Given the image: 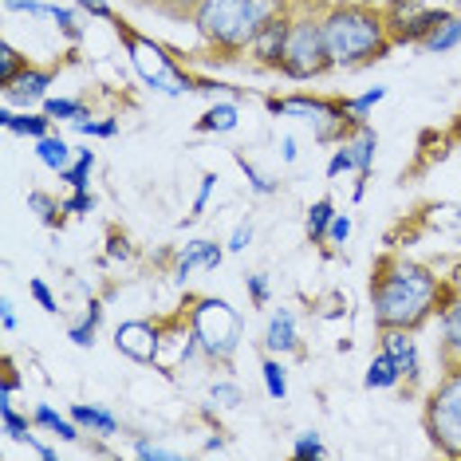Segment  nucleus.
Returning <instances> with one entry per match:
<instances>
[{
    "label": "nucleus",
    "instance_id": "f257e3e1",
    "mask_svg": "<svg viewBox=\"0 0 461 461\" xmlns=\"http://www.w3.org/2000/svg\"><path fill=\"white\" fill-rule=\"evenodd\" d=\"M442 296V280L426 265L414 260H383L371 285V303H375V328H422L429 312L438 308Z\"/></svg>",
    "mask_w": 461,
    "mask_h": 461
},
{
    "label": "nucleus",
    "instance_id": "f03ea898",
    "mask_svg": "<svg viewBox=\"0 0 461 461\" xmlns=\"http://www.w3.org/2000/svg\"><path fill=\"white\" fill-rule=\"evenodd\" d=\"M320 20L331 51V68H363L394 48L386 16L366 5H331Z\"/></svg>",
    "mask_w": 461,
    "mask_h": 461
},
{
    "label": "nucleus",
    "instance_id": "7ed1b4c3",
    "mask_svg": "<svg viewBox=\"0 0 461 461\" xmlns=\"http://www.w3.org/2000/svg\"><path fill=\"white\" fill-rule=\"evenodd\" d=\"M285 13L288 0H197L194 28L205 44L221 51H249V44Z\"/></svg>",
    "mask_w": 461,
    "mask_h": 461
},
{
    "label": "nucleus",
    "instance_id": "20e7f679",
    "mask_svg": "<svg viewBox=\"0 0 461 461\" xmlns=\"http://www.w3.org/2000/svg\"><path fill=\"white\" fill-rule=\"evenodd\" d=\"M422 426L438 454L461 457V366H446V375L429 391Z\"/></svg>",
    "mask_w": 461,
    "mask_h": 461
},
{
    "label": "nucleus",
    "instance_id": "39448f33",
    "mask_svg": "<svg viewBox=\"0 0 461 461\" xmlns=\"http://www.w3.org/2000/svg\"><path fill=\"white\" fill-rule=\"evenodd\" d=\"M240 328H245L240 312L229 300H217V296L197 300V308L190 316V331L197 339V351H202L205 359H213V363H229L237 355Z\"/></svg>",
    "mask_w": 461,
    "mask_h": 461
},
{
    "label": "nucleus",
    "instance_id": "423d86ee",
    "mask_svg": "<svg viewBox=\"0 0 461 461\" xmlns=\"http://www.w3.org/2000/svg\"><path fill=\"white\" fill-rule=\"evenodd\" d=\"M119 36H122V44H127L131 68L139 71V79L150 91H158V95H185V91H197L190 83V76L174 64L170 51H166L162 44H154L150 36H139V32H131V28H122V24H119Z\"/></svg>",
    "mask_w": 461,
    "mask_h": 461
},
{
    "label": "nucleus",
    "instance_id": "0eeeda50",
    "mask_svg": "<svg viewBox=\"0 0 461 461\" xmlns=\"http://www.w3.org/2000/svg\"><path fill=\"white\" fill-rule=\"evenodd\" d=\"M272 114H292L303 119L316 134V142H343L351 131L363 127V119H355L348 111V103L320 99V95H288V99H268Z\"/></svg>",
    "mask_w": 461,
    "mask_h": 461
},
{
    "label": "nucleus",
    "instance_id": "6e6552de",
    "mask_svg": "<svg viewBox=\"0 0 461 461\" xmlns=\"http://www.w3.org/2000/svg\"><path fill=\"white\" fill-rule=\"evenodd\" d=\"M328 68H331V51H328V40H323V20L312 13L292 16V32H288L280 71L296 83H308V79H320Z\"/></svg>",
    "mask_w": 461,
    "mask_h": 461
},
{
    "label": "nucleus",
    "instance_id": "1a4fd4ad",
    "mask_svg": "<svg viewBox=\"0 0 461 461\" xmlns=\"http://www.w3.org/2000/svg\"><path fill=\"white\" fill-rule=\"evenodd\" d=\"M375 150H379V134H375V127H366V122H363V127L351 131L348 139L339 142V150L331 154L328 177H339V174L355 170L366 182V177H371V166H375Z\"/></svg>",
    "mask_w": 461,
    "mask_h": 461
},
{
    "label": "nucleus",
    "instance_id": "9d476101",
    "mask_svg": "<svg viewBox=\"0 0 461 461\" xmlns=\"http://www.w3.org/2000/svg\"><path fill=\"white\" fill-rule=\"evenodd\" d=\"M114 348L134 363H154L158 359V348H162V335L146 320H127V323H119V331H114Z\"/></svg>",
    "mask_w": 461,
    "mask_h": 461
},
{
    "label": "nucleus",
    "instance_id": "9b49d317",
    "mask_svg": "<svg viewBox=\"0 0 461 461\" xmlns=\"http://www.w3.org/2000/svg\"><path fill=\"white\" fill-rule=\"evenodd\" d=\"M56 83V76L44 68H32L28 64L13 83H5V103H16V107H36V103H44L48 99V87Z\"/></svg>",
    "mask_w": 461,
    "mask_h": 461
},
{
    "label": "nucleus",
    "instance_id": "f8f14e48",
    "mask_svg": "<svg viewBox=\"0 0 461 461\" xmlns=\"http://www.w3.org/2000/svg\"><path fill=\"white\" fill-rule=\"evenodd\" d=\"M300 348V323H296V312L292 308H272V316L265 323V351L268 355H292Z\"/></svg>",
    "mask_w": 461,
    "mask_h": 461
},
{
    "label": "nucleus",
    "instance_id": "ddd939ff",
    "mask_svg": "<svg viewBox=\"0 0 461 461\" xmlns=\"http://www.w3.org/2000/svg\"><path fill=\"white\" fill-rule=\"evenodd\" d=\"M221 260H225V249L217 245V240H205V237L202 240H190V245H185V253L174 260V280H177V285H185V280H190L197 268L213 272Z\"/></svg>",
    "mask_w": 461,
    "mask_h": 461
},
{
    "label": "nucleus",
    "instance_id": "4468645a",
    "mask_svg": "<svg viewBox=\"0 0 461 461\" xmlns=\"http://www.w3.org/2000/svg\"><path fill=\"white\" fill-rule=\"evenodd\" d=\"M288 32H292V13H285V16L272 20L265 32H260L253 44H249V51H253L257 64L280 68V59H285V48H288Z\"/></svg>",
    "mask_w": 461,
    "mask_h": 461
},
{
    "label": "nucleus",
    "instance_id": "2eb2a0df",
    "mask_svg": "<svg viewBox=\"0 0 461 461\" xmlns=\"http://www.w3.org/2000/svg\"><path fill=\"white\" fill-rule=\"evenodd\" d=\"M383 351L391 355L398 366H402V375L411 383L418 379V343H414V335L406 328H386L383 331Z\"/></svg>",
    "mask_w": 461,
    "mask_h": 461
},
{
    "label": "nucleus",
    "instance_id": "dca6fc26",
    "mask_svg": "<svg viewBox=\"0 0 461 461\" xmlns=\"http://www.w3.org/2000/svg\"><path fill=\"white\" fill-rule=\"evenodd\" d=\"M0 127H5L8 134H24V139H44V134H51V119L44 111L40 114H32V111H13V103H5L0 107Z\"/></svg>",
    "mask_w": 461,
    "mask_h": 461
},
{
    "label": "nucleus",
    "instance_id": "f3484780",
    "mask_svg": "<svg viewBox=\"0 0 461 461\" xmlns=\"http://www.w3.org/2000/svg\"><path fill=\"white\" fill-rule=\"evenodd\" d=\"M76 422L83 426V434H95V438H114L119 434V418H114L107 406H87V402H71L68 411Z\"/></svg>",
    "mask_w": 461,
    "mask_h": 461
},
{
    "label": "nucleus",
    "instance_id": "a211bd4d",
    "mask_svg": "<svg viewBox=\"0 0 461 461\" xmlns=\"http://www.w3.org/2000/svg\"><path fill=\"white\" fill-rule=\"evenodd\" d=\"M422 51H429V56H446V51H454L461 48V16L454 13H446L442 20H438L434 28H429V36L418 44Z\"/></svg>",
    "mask_w": 461,
    "mask_h": 461
},
{
    "label": "nucleus",
    "instance_id": "6ab92c4d",
    "mask_svg": "<svg viewBox=\"0 0 461 461\" xmlns=\"http://www.w3.org/2000/svg\"><path fill=\"white\" fill-rule=\"evenodd\" d=\"M32 422L40 429H48V434H56L59 442H79V438H83V426L76 422V418H71V414L64 418L56 406H48V402H40L36 411H32Z\"/></svg>",
    "mask_w": 461,
    "mask_h": 461
},
{
    "label": "nucleus",
    "instance_id": "aec40b11",
    "mask_svg": "<svg viewBox=\"0 0 461 461\" xmlns=\"http://www.w3.org/2000/svg\"><path fill=\"white\" fill-rule=\"evenodd\" d=\"M442 363L461 366V300L442 308Z\"/></svg>",
    "mask_w": 461,
    "mask_h": 461
},
{
    "label": "nucleus",
    "instance_id": "412c9836",
    "mask_svg": "<svg viewBox=\"0 0 461 461\" xmlns=\"http://www.w3.org/2000/svg\"><path fill=\"white\" fill-rule=\"evenodd\" d=\"M76 154H79V150H71V142L59 139V134H44V139H36V158L44 162L51 174L68 170V166L76 162Z\"/></svg>",
    "mask_w": 461,
    "mask_h": 461
},
{
    "label": "nucleus",
    "instance_id": "4be33fe9",
    "mask_svg": "<svg viewBox=\"0 0 461 461\" xmlns=\"http://www.w3.org/2000/svg\"><path fill=\"white\" fill-rule=\"evenodd\" d=\"M402 379H406V375H402V366H398V363H394L386 351H379V355H375V359H371V366H366L363 386H366V391H391V386H398Z\"/></svg>",
    "mask_w": 461,
    "mask_h": 461
},
{
    "label": "nucleus",
    "instance_id": "5701e85b",
    "mask_svg": "<svg viewBox=\"0 0 461 461\" xmlns=\"http://www.w3.org/2000/svg\"><path fill=\"white\" fill-rule=\"evenodd\" d=\"M237 122H240L237 103H213V107L197 119V131L202 134H229V131H237Z\"/></svg>",
    "mask_w": 461,
    "mask_h": 461
},
{
    "label": "nucleus",
    "instance_id": "b1692460",
    "mask_svg": "<svg viewBox=\"0 0 461 461\" xmlns=\"http://www.w3.org/2000/svg\"><path fill=\"white\" fill-rule=\"evenodd\" d=\"M0 422H5V438H8V442H28V438H32V426H36L28 414L16 411L13 398H0Z\"/></svg>",
    "mask_w": 461,
    "mask_h": 461
},
{
    "label": "nucleus",
    "instance_id": "393cba45",
    "mask_svg": "<svg viewBox=\"0 0 461 461\" xmlns=\"http://www.w3.org/2000/svg\"><path fill=\"white\" fill-rule=\"evenodd\" d=\"M99 323H103V300H91L87 303V316H83L79 323H71L68 339L76 343V348H91V343H95V335H99Z\"/></svg>",
    "mask_w": 461,
    "mask_h": 461
},
{
    "label": "nucleus",
    "instance_id": "a878e982",
    "mask_svg": "<svg viewBox=\"0 0 461 461\" xmlns=\"http://www.w3.org/2000/svg\"><path fill=\"white\" fill-rule=\"evenodd\" d=\"M260 379H265L268 398L285 402V398H288V366L280 363V355H268V359L260 363Z\"/></svg>",
    "mask_w": 461,
    "mask_h": 461
},
{
    "label": "nucleus",
    "instance_id": "bb28decb",
    "mask_svg": "<svg viewBox=\"0 0 461 461\" xmlns=\"http://www.w3.org/2000/svg\"><path fill=\"white\" fill-rule=\"evenodd\" d=\"M331 217H335V202H331V197H320V202H312V209H308V240H312V245L328 240Z\"/></svg>",
    "mask_w": 461,
    "mask_h": 461
},
{
    "label": "nucleus",
    "instance_id": "cd10ccee",
    "mask_svg": "<svg viewBox=\"0 0 461 461\" xmlns=\"http://www.w3.org/2000/svg\"><path fill=\"white\" fill-rule=\"evenodd\" d=\"M28 209H32V213L40 217V221L51 225V229H56L59 221H64V213H68L64 202H56V197L44 194V190H32V194H28Z\"/></svg>",
    "mask_w": 461,
    "mask_h": 461
},
{
    "label": "nucleus",
    "instance_id": "c85d7f7f",
    "mask_svg": "<svg viewBox=\"0 0 461 461\" xmlns=\"http://www.w3.org/2000/svg\"><path fill=\"white\" fill-rule=\"evenodd\" d=\"M91 170H95V150H79L76 154V162L68 166V170H59V182H68L71 190H87V177H91Z\"/></svg>",
    "mask_w": 461,
    "mask_h": 461
},
{
    "label": "nucleus",
    "instance_id": "c756f323",
    "mask_svg": "<svg viewBox=\"0 0 461 461\" xmlns=\"http://www.w3.org/2000/svg\"><path fill=\"white\" fill-rule=\"evenodd\" d=\"M44 114L51 122H76V119H83L87 114V107H83V99H71V95H48L44 99Z\"/></svg>",
    "mask_w": 461,
    "mask_h": 461
},
{
    "label": "nucleus",
    "instance_id": "7c9ffc66",
    "mask_svg": "<svg viewBox=\"0 0 461 461\" xmlns=\"http://www.w3.org/2000/svg\"><path fill=\"white\" fill-rule=\"evenodd\" d=\"M233 158H237V166H240V174H245L249 177V190H253V194H260V197H272V194H276L280 190V182H276V177H268V174H260L257 170V166L253 162H249L245 158V154H233Z\"/></svg>",
    "mask_w": 461,
    "mask_h": 461
},
{
    "label": "nucleus",
    "instance_id": "2f4dec72",
    "mask_svg": "<svg viewBox=\"0 0 461 461\" xmlns=\"http://www.w3.org/2000/svg\"><path fill=\"white\" fill-rule=\"evenodd\" d=\"M209 398H213L221 411H237V406L245 402V391H240L233 379H217L213 386H209Z\"/></svg>",
    "mask_w": 461,
    "mask_h": 461
},
{
    "label": "nucleus",
    "instance_id": "473e14b6",
    "mask_svg": "<svg viewBox=\"0 0 461 461\" xmlns=\"http://www.w3.org/2000/svg\"><path fill=\"white\" fill-rule=\"evenodd\" d=\"M71 127L79 134H87V139H114V134H119V119H91V114H83Z\"/></svg>",
    "mask_w": 461,
    "mask_h": 461
},
{
    "label": "nucleus",
    "instance_id": "72a5a7b5",
    "mask_svg": "<svg viewBox=\"0 0 461 461\" xmlns=\"http://www.w3.org/2000/svg\"><path fill=\"white\" fill-rule=\"evenodd\" d=\"M292 457L300 461H312V457H328V446H323V438L316 429H303V434L292 442Z\"/></svg>",
    "mask_w": 461,
    "mask_h": 461
},
{
    "label": "nucleus",
    "instance_id": "f704fd0d",
    "mask_svg": "<svg viewBox=\"0 0 461 461\" xmlns=\"http://www.w3.org/2000/svg\"><path fill=\"white\" fill-rule=\"evenodd\" d=\"M24 68H28V56H20L13 44H0V87H5V83H13Z\"/></svg>",
    "mask_w": 461,
    "mask_h": 461
},
{
    "label": "nucleus",
    "instance_id": "c9c22d12",
    "mask_svg": "<svg viewBox=\"0 0 461 461\" xmlns=\"http://www.w3.org/2000/svg\"><path fill=\"white\" fill-rule=\"evenodd\" d=\"M51 20H56L59 36H68V40H71V44H79V40H83L79 16H76V13H71V8H59V5H51Z\"/></svg>",
    "mask_w": 461,
    "mask_h": 461
},
{
    "label": "nucleus",
    "instance_id": "e433bc0d",
    "mask_svg": "<svg viewBox=\"0 0 461 461\" xmlns=\"http://www.w3.org/2000/svg\"><path fill=\"white\" fill-rule=\"evenodd\" d=\"M134 457H142V461H177L182 457V449H170V446H158V442H134Z\"/></svg>",
    "mask_w": 461,
    "mask_h": 461
},
{
    "label": "nucleus",
    "instance_id": "4c0bfd02",
    "mask_svg": "<svg viewBox=\"0 0 461 461\" xmlns=\"http://www.w3.org/2000/svg\"><path fill=\"white\" fill-rule=\"evenodd\" d=\"M245 288H249V300H253V308H265V303L272 300V285H268L265 272H249Z\"/></svg>",
    "mask_w": 461,
    "mask_h": 461
},
{
    "label": "nucleus",
    "instance_id": "58836bf2",
    "mask_svg": "<svg viewBox=\"0 0 461 461\" xmlns=\"http://www.w3.org/2000/svg\"><path fill=\"white\" fill-rule=\"evenodd\" d=\"M217 182H221V177H217V174H202V190H197V197H194V213L185 217V225H190L194 217H202V213H205V205H209V197H213Z\"/></svg>",
    "mask_w": 461,
    "mask_h": 461
},
{
    "label": "nucleus",
    "instance_id": "ea45409f",
    "mask_svg": "<svg viewBox=\"0 0 461 461\" xmlns=\"http://www.w3.org/2000/svg\"><path fill=\"white\" fill-rule=\"evenodd\" d=\"M383 99H386V87H371L366 95H359V99H343V103H348V111L355 114V119H366V111H371L375 103H383Z\"/></svg>",
    "mask_w": 461,
    "mask_h": 461
},
{
    "label": "nucleus",
    "instance_id": "a19ab883",
    "mask_svg": "<svg viewBox=\"0 0 461 461\" xmlns=\"http://www.w3.org/2000/svg\"><path fill=\"white\" fill-rule=\"evenodd\" d=\"M64 209L76 217L95 213V197H91V190H71V197H64Z\"/></svg>",
    "mask_w": 461,
    "mask_h": 461
},
{
    "label": "nucleus",
    "instance_id": "79ce46f5",
    "mask_svg": "<svg viewBox=\"0 0 461 461\" xmlns=\"http://www.w3.org/2000/svg\"><path fill=\"white\" fill-rule=\"evenodd\" d=\"M28 292H32V300L48 312V316H51V312H59V303H56V296H51V288H48L40 276H36V280H28Z\"/></svg>",
    "mask_w": 461,
    "mask_h": 461
},
{
    "label": "nucleus",
    "instance_id": "37998d69",
    "mask_svg": "<svg viewBox=\"0 0 461 461\" xmlns=\"http://www.w3.org/2000/svg\"><path fill=\"white\" fill-rule=\"evenodd\" d=\"M8 13H28V16H51V5L44 0H5Z\"/></svg>",
    "mask_w": 461,
    "mask_h": 461
},
{
    "label": "nucleus",
    "instance_id": "c03bdc74",
    "mask_svg": "<svg viewBox=\"0 0 461 461\" xmlns=\"http://www.w3.org/2000/svg\"><path fill=\"white\" fill-rule=\"evenodd\" d=\"M249 240H253V221L245 217V221H240V225L233 229V233H229V253H245Z\"/></svg>",
    "mask_w": 461,
    "mask_h": 461
},
{
    "label": "nucleus",
    "instance_id": "a18cd8bd",
    "mask_svg": "<svg viewBox=\"0 0 461 461\" xmlns=\"http://www.w3.org/2000/svg\"><path fill=\"white\" fill-rule=\"evenodd\" d=\"M348 237H351V217L348 213H335L331 217V229H328V240H331V245H343Z\"/></svg>",
    "mask_w": 461,
    "mask_h": 461
},
{
    "label": "nucleus",
    "instance_id": "49530a36",
    "mask_svg": "<svg viewBox=\"0 0 461 461\" xmlns=\"http://www.w3.org/2000/svg\"><path fill=\"white\" fill-rule=\"evenodd\" d=\"M76 8H83V13H91L95 20H114V13H111V5L107 0H71Z\"/></svg>",
    "mask_w": 461,
    "mask_h": 461
},
{
    "label": "nucleus",
    "instance_id": "de8ad7c7",
    "mask_svg": "<svg viewBox=\"0 0 461 461\" xmlns=\"http://www.w3.org/2000/svg\"><path fill=\"white\" fill-rule=\"evenodd\" d=\"M16 386H20V379H16L13 363H5V371H0V398H13Z\"/></svg>",
    "mask_w": 461,
    "mask_h": 461
},
{
    "label": "nucleus",
    "instance_id": "09e8293b",
    "mask_svg": "<svg viewBox=\"0 0 461 461\" xmlns=\"http://www.w3.org/2000/svg\"><path fill=\"white\" fill-rule=\"evenodd\" d=\"M0 328L16 331V308H13V300H0Z\"/></svg>",
    "mask_w": 461,
    "mask_h": 461
},
{
    "label": "nucleus",
    "instance_id": "8fccbe9b",
    "mask_svg": "<svg viewBox=\"0 0 461 461\" xmlns=\"http://www.w3.org/2000/svg\"><path fill=\"white\" fill-rule=\"evenodd\" d=\"M280 146H285V162H296V139L285 134V142H280Z\"/></svg>",
    "mask_w": 461,
    "mask_h": 461
},
{
    "label": "nucleus",
    "instance_id": "3c124183",
    "mask_svg": "<svg viewBox=\"0 0 461 461\" xmlns=\"http://www.w3.org/2000/svg\"><path fill=\"white\" fill-rule=\"evenodd\" d=\"M111 257H131L127 240H119V237H114V240H111Z\"/></svg>",
    "mask_w": 461,
    "mask_h": 461
},
{
    "label": "nucleus",
    "instance_id": "603ef678",
    "mask_svg": "<svg viewBox=\"0 0 461 461\" xmlns=\"http://www.w3.org/2000/svg\"><path fill=\"white\" fill-rule=\"evenodd\" d=\"M288 5H312V0H288Z\"/></svg>",
    "mask_w": 461,
    "mask_h": 461
},
{
    "label": "nucleus",
    "instance_id": "864d4df0",
    "mask_svg": "<svg viewBox=\"0 0 461 461\" xmlns=\"http://www.w3.org/2000/svg\"><path fill=\"white\" fill-rule=\"evenodd\" d=\"M457 229H461V209H457Z\"/></svg>",
    "mask_w": 461,
    "mask_h": 461
}]
</instances>
